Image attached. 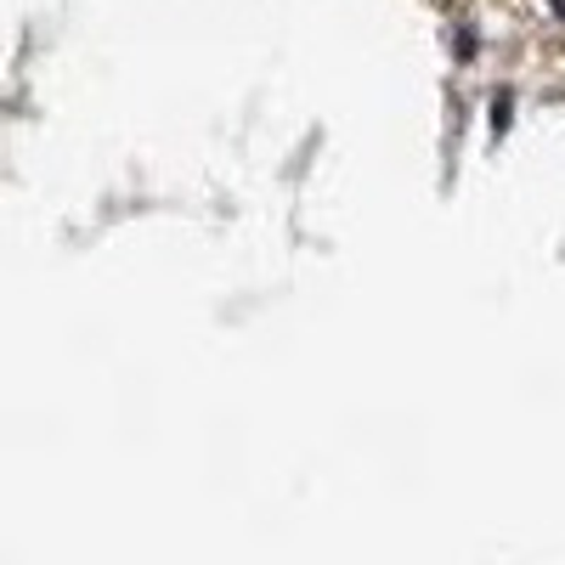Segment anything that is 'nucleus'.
I'll use <instances>...</instances> for the list:
<instances>
[]
</instances>
